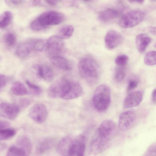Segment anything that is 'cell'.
<instances>
[{"instance_id": "obj_1", "label": "cell", "mask_w": 156, "mask_h": 156, "mask_svg": "<svg viewBox=\"0 0 156 156\" xmlns=\"http://www.w3.org/2000/svg\"><path fill=\"white\" fill-rule=\"evenodd\" d=\"M82 92V87L79 83L62 77L50 86L48 89V94L53 98L71 100L80 97Z\"/></svg>"}, {"instance_id": "obj_2", "label": "cell", "mask_w": 156, "mask_h": 156, "mask_svg": "<svg viewBox=\"0 0 156 156\" xmlns=\"http://www.w3.org/2000/svg\"><path fill=\"white\" fill-rule=\"evenodd\" d=\"M64 15L58 12L50 11L43 13L34 20L30 24L31 28L39 31L44 30L49 26L56 25L64 20Z\"/></svg>"}, {"instance_id": "obj_3", "label": "cell", "mask_w": 156, "mask_h": 156, "mask_svg": "<svg viewBox=\"0 0 156 156\" xmlns=\"http://www.w3.org/2000/svg\"><path fill=\"white\" fill-rule=\"evenodd\" d=\"M80 73L82 77L90 84L92 85L98 80L99 71L96 64L88 58H82L78 65Z\"/></svg>"}, {"instance_id": "obj_4", "label": "cell", "mask_w": 156, "mask_h": 156, "mask_svg": "<svg viewBox=\"0 0 156 156\" xmlns=\"http://www.w3.org/2000/svg\"><path fill=\"white\" fill-rule=\"evenodd\" d=\"M93 100L94 106L97 111L104 112L106 110L111 101L110 87L105 84L99 86L94 91Z\"/></svg>"}, {"instance_id": "obj_5", "label": "cell", "mask_w": 156, "mask_h": 156, "mask_svg": "<svg viewBox=\"0 0 156 156\" xmlns=\"http://www.w3.org/2000/svg\"><path fill=\"white\" fill-rule=\"evenodd\" d=\"M111 140L96 131L90 142V152L93 155H97L103 152L110 147Z\"/></svg>"}, {"instance_id": "obj_6", "label": "cell", "mask_w": 156, "mask_h": 156, "mask_svg": "<svg viewBox=\"0 0 156 156\" xmlns=\"http://www.w3.org/2000/svg\"><path fill=\"white\" fill-rule=\"evenodd\" d=\"M144 14L142 11L133 10L125 13L119 21V25L121 27L127 28L138 25L144 19Z\"/></svg>"}, {"instance_id": "obj_7", "label": "cell", "mask_w": 156, "mask_h": 156, "mask_svg": "<svg viewBox=\"0 0 156 156\" xmlns=\"http://www.w3.org/2000/svg\"><path fill=\"white\" fill-rule=\"evenodd\" d=\"M48 112L46 106L38 103L33 105L28 112L29 117L35 122L39 123L44 122L47 119Z\"/></svg>"}, {"instance_id": "obj_8", "label": "cell", "mask_w": 156, "mask_h": 156, "mask_svg": "<svg viewBox=\"0 0 156 156\" xmlns=\"http://www.w3.org/2000/svg\"><path fill=\"white\" fill-rule=\"evenodd\" d=\"M136 119L135 112L129 110L122 113L119 116L118 125L119 129L123 131L130 129L133 126Z\"/></svg>"}, {"instance_id": "obj_9", "label": "cell", "mask_w": 156, "mask_h": 156, "mask_svg": "<svg viewBox=\"0 0 156 156\" xmlns=\"http://www.w3.org/2000/svg\"><path fill=\"white\" fill-rule=\"evenodd\" d=\"M117 126L115 123L110 119L102 122L96 130L99 134L112 140L117 131Z\"/></svg>"}, {"instance_id": "obj_10", "label": "cell", "mask_w": 156, "mask_h": 156, "mask_svg": "<svg viewBox=\"0 0 156 156\" xmlns=\"http://www.w3.org/2000/svg\"><path fill=\"white\" fill-rule=\"evenodd\" d=\"M20 112L19 107L15 104L3 102L0 105V115L2 117L12 120L16 118Z\"/></svg>"}, {"instance_id": "obj_11", "label": "cell", "mask_w": 156, "mask_h": 156, "mask_svg": "<svg viewBox=\"0 0 156 156\" xmlns=\"http://www.w3.org/2000/svg\"><path fill=\"white\" fill-rule=\"evenodd\" d=\"M122 37L119 32L110 30L106 34L104 38L105 45L109 49H113L118 46L122 41Z\"/></svg>"}, {"instance_id": "obj_12", "label": "cell", "mask_w": 156, "mask_h": 156, "mask_svg": "<svg viewBox=\"0 0 156 156\" xmlns=\"http://www.w3.org/2000/svg\"><path fill=\"white\" fill-rule=\"evenodd\" d=\"M74 141V139L69 136L62 138L57 145L58 153L62 156H71Z\"/></svg>"}, {"instance_id": "obj_13", "label": "cell", "mask_w": 156, "mask_h": 156, "mask_svg": "<svg viewBox=\"0 0 156 156\" xmlns=\"http://www.w3.org/2000/svg\"><path fill=\"white\" fill-rule=\"evenodd\" d=\"M33 68L36 74L39 78L48 82L53 80V72L48 66L43 65L36 64L33 66Z\"/></svg>"}, {"instance_id": "obj_14", "label": "cell", "mask_w": 156, "mask_h": 156, "mask_svg": "<svg viewBox=\"0 0 156 156\" xmlns=\"http://www.w3.org/2000/svg\"><path fill=\"white\" fill-rule=\"evenodd\" d=\"M86 144V138L84 135H80L74 138L71 156H84Z\"/></svg>"}, {"instance_id": "obj_15", "label": "cell", "mask_w": 156, "mask_h": 156, "mask_svg": "<svg viewBox=\"0 0 156 156\" xmlns=\"http://www.w3.org/2000/svg\"><path fill=\"white\" fill-rule=\"evenodd\" d=\"M143 93L140 91L131 92L126 97L124 103L125 108H129L136 106L141 103L143 99Z\"/></svg>"}, {"instance_id": "obj_16", "label": "cell", "mask_w": 156, "mask_h": 156, "mask_svg": "<svg viewBox=\"0 0 156 156\" xmlns=\"http://www.w3.org/2000/svg\"><path fill=\"white\" fill-rule=\"evenodd\" d=\"M48 48L47 51L51 54L59 53L64 46L63 40L58 35L51 36L48 40Z\"/></svg>"}, {"instance_id": "obj_17", "label": "cell", "mask_w": 156, "mask_h": 156, "mask_svg": "<svg viewBox=\"0 0 156 156\" xmlns=\"http://www.w3.org/2000/svg\"><path fill=\"white\" fill-rule=\"evenodd\" d=\"M35 42L33 40H28L21 42L17 46L16 53L19 58H23L30 53Z\"/></svg>"}, {"instance_id": "obj_18", "label": "cell", "mask_w": 156, "mask_h": 156, "mask_svg": "<svg viewBox=\"0 0 156 156\" xmlns=\"http://www.w3.org/2000/svg\"><path fill=\"white\" fill-rule=\"evenodd\" d=\"M15 145L26 156H29L32 150L31 142L29 139L25 136H19L17 139Z\"/></svg>"}, {"instance_id": "obj_19", "label": "cell", "mask_w": 156, "mask_h": 156, "mask_svg": "<svg viewBox=\"0 0 156 156\" xmlns=\"http://www.w3.org/2000/svg\"><path fill=\"white\" fill-rule=\"evenodd\" d=\"M151 40V38L145 34H141L138 35L135 39V44L138 51L141 53L144 52Z\"/></svg>"}, {"instance_id": "obj_20", "label": "cell", "mask_w": 156, "mask_h": 156, "mask_svg": "<svg viewBox=\"0 0 156 156\" xmlns=\"http://www.w3.org/2000/svg\"><path fill=\"white\" fill-rule=\"evenodd\" d=\"M51 63L57 67L62 70L68 71L72 69L69 62L66 58L59 56H53L50 58Z\"/></svg>"}, {"instance_id": "obj_21", "label": "cell", "mask_w": 156, "mask_h": 156, "mask_svg": "<svg viewBox=\"0 0 156 156\" xmlns=\"http://www.w3.org/2000/svg\"><path fill=\"white\" fill-rule=\"evenodd\" d=\"M54 143V140L51 138H46L41 140L37 145V153L39 154L44 153L50 149Z\"/></svg>"}, {"instance_id": "obj_22", "label": "cell", "mask_w": 156, "mask_h": 156, "mask_svg": "<svg viewBox=\"0 0 156 156\" xmlns=\"http://www.w3.org/2000/svg\"><path fill=\"white\" fill-rule=\"evenodd\" d=\"M119 14V12L116 9H108L100 12L98 17L102 21L107 22L115 18Z\"/></svg>"}, {"instance_id": "obj_23", "label": "cell", "mask_w": 156, "mask_h": 156, "mask_svg": "<svg viewBox=\"0 0 156 156\" xmlns=\"http://www.w3.org/2000/svg\"><path fill=\"white\" fill-rule=\"evenodd\" d=\"M11 90L14 95L18 96H24L28 94V91L25 85L20 81L14 82L11 86Z\"/></svg>"}, {"instance_id": "obj_24", "label": "cell", "mask_w": 156, "mask_h": 156, "mask_svg": "<svg viewBox=\"0 0 156 156\" xmlns=\"http://www.w3.org/2000/svg\"><path fill=\"white\" fill-rule=\"evenodd\" d=\"M74 28L72 25H65L60 29L58 35L62 40L67 39L71 37Z\"/></svg>"}, {"instance_id": "obj_25", "label": "cell", "mask_w": 156, "mask_h": 156, "mask_svg": "<svg viewBox=\"0 0 156 156\" xmlns=\"http://www.w3.org/2000/svg\"><path fill=\"white\" fill-rule=\"evenodd\" d=\"M13 18L12 13L10 11H5L0 16V27L3 29L8 27L11 23Z\"/></svg>"}, {"instance_id": "obj_26", "label": "cell", "mask_w": 156, "mask_h": 156, "mask_svg": "<svg viewBox=\"0 0 156 156\" xmlns=\"http://www.w3.org/2000/svg\"><path fill=\"white\" fill-rule=\"evenodd\" d=\"M16 131L14 129L8 128L0 129V140H4L9 139L16 134Z\"/></svg>"}, {"instance_id": "obj_27", "label": "cell", "mask_w": 156, "mask_h": 156, "mask_svg": "<svg viewBox=\"0 0 156 156\" xmlns=\"http://www.w3.org/2000/svg\"><path fill=\"white\" fill-rule=\"evenodd\" d=\"M144 62L149 66L156 65V51H152L147 52L144 56Z\"/></svg>"}, {"instance_id": "obj_28", "label": "cell", "mask_w": 156, "mask_h": 156, "mask_svg": "<svg viewBox=\"0 0 156 156\" xmlns=\"http://www.w3.org/2000/svg\"><path fill=\"white\" fill-rule=\"evenodd\" d=\"M48 48V40L40 39L35 41L34 45V49L38 51H47Z\"/></svg>"}, {"instance_id": "obj_29", "label": "cell", "mask_w": 156, "mask_h": 156, "mask_svg": "<svg viewBox=\"0 0 156 156\" xmlns=\"http://www.w3.org/2000/svg\"><path fill=\"white\" fill-rule=\"evenodd\" d=\"M16 37L12 32H8L4 36V42L9 47L11 48L14 46L16 43Z\"/></svg>"}, {"instance_id": "obj_30", "label": "cell", "mask_w": 156, "mask_h": 156, "mask_svg": "<svg viewBox=\"0 0 156 156\" xmlns=\"http://www.w3.org/2000/svg\"><path fill=\"white\" fill-rule=\"evenodd\" d=\"M6 156H26L16 146H11L8 149Z\"/></svg>"}, {"instance_id": "obj_31", "label": "cell", "mask_w": 156, "mask_h": 156, "mask_svg": "<svg viewBox=\"0 0 156 156\" xmlns=\"http://www.w3.org/2000/svg\"><path fill=\"white\" fill-rule=\"evenodd\" d=\"M26 83L32 94L35 95H39L41 93L42 90L38 86L27 80Z\"/></svg>"}, {"instance_id": "obj_32", "label": "cell", "mask_w": 156, "mask_h": 156, "mask_svg": "<svg viewBox=\"0 0 156 156\" xmlns=\"http://www.w3.org/2000/svg\"><path fill=\"white\" fill-rule=\"evenodd\" d=\"M126 74V70L123 68H119L117 69L114 74L115 80L117 82H121L124 79Z\"/></svg>"}, {"instance_id": "obj_33", "label": "cell", "mask_w": 156, "mask_h": 156, "mask_svg": "<svg viewBox=\"0 0 156 156\" xmlns=\"http://www.w3.org/2000/svg\"><path fill=\"white\" fill-rule=\"evenodd\" d=\"M129 60L128 56L124 54H121L118 56L115 59V63L119 66L126 65Z\"/></svg>"}, {"instance_id": "obj_34", "label": "cell", "mask_w": 156, "mask_h": 156, "mask_svg": "<svg viewBox=\"0 0 156 156\" xmlns=\"http://www.w3.org/2000/svg\"><path fill=\"white\" fill-rule=\"evenodd\" d=\"M9 80L8 76L4 74H0V90L3 88L7 84Z\"/></svg>"}, {"instance_id": "obj_35", "label": "cell", "mask_w": 156, "mask_h": 156, "mask_svg": "<svg viewBox=\"0 0 156 156\" xmlns=\"http://www.w3.org/2000/svg\"><path fill=\"white\" fill-rule=\"evenodd\" d=\"M138 83V81L136 79H132L130 80L128 84V90H131L136 88L137 86Z\"/></svg>"}, {"instance_id": "obj_36", "label": "cell", "mask_w": 156, "mask_h": 156, "mask_svg": "<svg viewBox=\"0 0 156 156\" xmlns=\"http://www.w3.org/2000/svg\"><path fill=\"white\" fill-rule=\"evenodd\" d=\"M10 126L9 123L6 121H0V129L8 128Z\"/></svg>"}, {"instance_id": "obj_37", "label": "cell", "mask_w": 156, "mask_h": 156, "mask_svg": "<svg viewBox=\"0 0 156 156\" xmlns=\"http://www.w3.org/2000/svg\"><path fill=\"white\" fill-rule=\"evenodd\" d=\"M8 3L13 5H17L22 3L23 1V0H7L6 1Z\"/></svg>"}, {"instance_id": "obj_38", "label": "cell", "mask_w": 156, "mask_h": 156, "mask_svg": "<svg viewBox=\"0 0 156 156\" xmlns=\"http://www.w3.org/2000/svg\"><path fill=\"white\" fill-rule=\"evenodd\" d=\"M147 30L151 34L154 35H156V27L153 26L149 27Z\"/></svg>"}, {"instance_id": "obj_39", "label": "cell", "mask_w": 156, "mask_h": 156, "mask_svg": "<svg viewBox=\"0 0 156 156\" xmlns=\"http://www.w3.org/2000/svg\"><path fill=\"white\" fill-rule=\"evenodd\" d=\"M20 101L21 105L23 106H27L30 103V101L27 99H22Z\"/></svg>"}, {"instance_id": "obj_40", "label": "cell", "mask_w": 156, "mask_h": 156, "mask_svg": "<svg viewBox=\"0 0 156 156\" xmlns=\"http://www.w3.org/2000/svg\"><path fill=\"white\" fill-rule=\"evenodd\" d=\"M152 98L153 102L156 103V88L154 89L152 92Z\"/></svg>"}, {"instance_id": "obj_41", "label": "cell", "mask_w": 156, "mask_h": 156, "mask_svg": "<svg viewBox=\"0 0 156 156\" xmlns=\"http://www.w3.org/2000/svg\"><path fill=\"white\" fill-rule=\"evenodd\" d=\"M33 4L34 5H38L41 4V1L40 0H34L33 1Z\"/></svg>"}, {"instance_id": "obj_42", "label": "cell", "mask_w": 156, "mask_h": 156, "mask_svg": "<svg viewBox=\"0 0 156 156\" xmlns=\"http://www.w3.org/2000/svg\"><path fill=\"white\" fill-rule=\"evenodd\" d=\"M144 1L143 0H135V1H129V2H135L136 3H142L144 2Z\"/></svg>"}, {"instance_id": "obj_43", "label": "cell", "mask_w": 156, "mask_h": 156, "mask_svg": "<svg viewBox=\"0 0 156 156\" xmlns=\"http://www.w3.org/2000/svg\"><path fill=\"white\" fill-rule=\"evenodd\" d=\"M154 47L156 48V43L154 45Z\"/></svg>"}]
</instances>
